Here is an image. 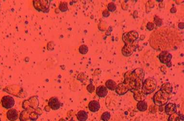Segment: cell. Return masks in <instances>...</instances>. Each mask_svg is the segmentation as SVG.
<instances>
[{
  "mask_svg": "<svg viewBox=\"0 0 184 121\" xmlns=\"http://www.w3.org/2000/svg\"><path fill=\"white\" fill-rule=\"evenodd\" d=\"M145 76L143 69L137 68L132 71H127L124 75V81L117 85L115 92L119 95H124L130 91L134 94V98L137 101L145 100V96L141 91Z\"/></svg>",
  "mask_w": 184,
  "mask_h": 121,
  "instance_id": "obj_1",
  "label": "cell"
},
{
  "mask_svg": "<svg viewBox=\"0 0 184 121\" xmlns=\"http://www.w3.org/2000/svg\"><path fill=\"white\" fill-rule=\"evenodd\" d=\"M138 33L132 30L123 34L122 40L125 43L123 47L122 52L125 57H129L136 51L138 46Z\"/></svg>",
  "mask_w": 184,
  "mask_h": 121,
  "instance_id": "obj_2",
  "label": "cell"
},
{
  "mask_svg": "<svg viewBox=\"0 0 184 121\" xmlns=\"http://www.w3.org/2000/svg\"><path fill=\"white\" fill-rule=\"evenodd\" d=\"M171 93L161 89L156 92L153 97V101L158 106H162L167 103L170 100Z\"/></svg>",
  "mask_w": 184,
  "mask_h": 121,
  "instance_id": "obj_3",
  "label": "cell"
},
{
  "mask_svg": "<svg viewBox=\"0 0 184 121\" xmlns=\"http://www.w3.org/2000/svg\"><path fill=\"white\" fill-rule=\"evenodd\" d=\"M157 86V81L154 78H149L143 82L141 91L145 96L153 92Z\"/></svg>",
  "mask_w": 184,
  "mask_h": 121,
  "instance_id": "obj_4",
  "label": "cell"
},
{
  "mask_svg": "<svg viewBox=\"0 0 184 121\" xmlns=\"http://www.w3.org/2000/svg\"><path fill=\"white\" fill-rule=\"evenodd\" d=\"M1 102L3 107L6 109H11L14 106L15 103L14 98L10 96H5L3 97Z\"/></svg>",
  "mask_w": 184,
  "mask_h": 121,
  "instance_id": "obj_5",
  "label": "cell"
},
{
  "mask_svg": "<svg viewBox=\"0 0 184 121\" xmlns=\"http://www.w3.org/2000/svg\"><path fill=\"white\" fill-rule=\"evenodd\" d=\"M172 57V55L168 51H163L160 53L158 57L161 62L163 64L167 65L171 62Z\"/></svg>",
  "mask_w": 184,
  "mask_h": 121,
  "instance_id": "obj_6",
  "label": "cell"
},
{
  "mask_svg": "<svg viewBox=\"0 0 184 121\" xmlns=\"http://www.w3.org/2000/svg\"><path fill=\"white\" fill-rule=\"evenodd\" d=\"M48 105L49 107L53 110H58L61 106V103L56 97H52L49 100Z\"/></svg>",
  "mask_w": 184,
  "mask_h": 121,
  "instance_id": "obj_7",
  "label": "cell"
},
{
  "mask_svg": "<svg viewBox=\"0 0 184 121\" xmlns=\"http://www.w3.org/2000/svg\"><path fill=\"white\" fill-rule=\"evenodd\" d=\"M164 110L165 113L168 115H170L177 112V106L176 104L174 103H169L165 105Z\"/></svg>",
  "mask_w": 184,
  "mask_h": 121,
  "instance_id": "obj_8",
  "label": "cell"
},
{
  "mask_svg": "<svg viewBox=\"0 0 184 121\" xmlns=\"http://www.w3.org/2000/svg\"><path fill=\"white\" fill-rule=\"evenodd\" d=\"M18 114L17 111L14 109H10L7 112L6 117L9 121H16L18 118Z\"/></svg>",
  "mask_w": 184,
  "mask_h": 121,
  "instance_id": "obj_9",
  "label": "cell"
},
{
  "mask_svg": "<svg viewBox=\"0 0 184 121\" xmlns=\"http://www.w3.org/2000/svg\"><path fill=\"white\" fill-rule=\"evenodd\" d=\"M88 107L89 110L93 113H96L100 110V103L97 100H92L89 104Z\"/></svg>",
  "mask_w": 184,
  "mask_h": 121,
  "instance_id": "obj_10",
  "label": "cell"
},
{
  "mask_svg": "<svg viewBox=\"0 0 184 121\" xmlns=\"http://www.w3.org/2000/svg\"><path fill=\"white\" fill-rule=\"evenodd\" d=\"M96 94L100 98H104L108 94V90L104 86H100L96 89Z\"/></svg>",
  "mask_w": 184,
  "mask_h": 121,
  "instance_id": "obj_11",
  "label": "cell"
},
{
  "mask_svg": "<svg viewBox=\"0 0 184 121\" xmlns=\"http://www.w3.org/2000/svg\"><path fill=\"white\" fill-rule=\"evenodd\" d=\"M168 121H184V115L180 113L176 112L169 116Z\"/></svg>",
  "mask_w": 184,
  "mask_h": 121,
  "instance_id": "obj_12",
  "label": "cell"
},
{
  "mask_svg": "<svg viewBox=\"0 0 184 121\" xmlns=\"http://www.w3.org/2000/svg\"><path fill=\"white\" fill-rule=\"evenodd\" d=\"M76 117L79 121H86L88 118V114L85 110H80L77 113Z\"/></svg>",
  "mask_w": 184,
  "mask_h": 121,
  "instance_id": "obj_13",
  "label": "cell"
},
{
  "mask_svg": "<svg viewBox=\"0 0 184 121\" xmlns=\"http://www.w3.org/2000/svg\"><path fill=\"white\" fill-rule=\"evenodd\" d=\"M105 86L107 89L112 91H114L117 88V85L115 81L112 79H109L106 82Z\"/></svg>",
  "mask_w": 184,
  "mask_h": 121,
  "instance_id": "obj_14",
  "label": "cell"
},
{
  "mask_svg": "<svg viewBox=\"0 0 184 121\" xmlns=\"http://www.w3.org/2000/svg\"><path fill=\"white\" fill-rule=\"evenodd\" d=\"M137 109L140 112H145L147 110L148 104L147 102L145 100L138 101L137 105Z\"/></svg>",
  "mask_w": 184,
  "mask_h": 121,
  "instance_id": "obj_15",
  "label": "cell"
},
{
  "mask_svg": "<svg viewBox=\"0 0 184 121\" xmlns=\"http://www.w3.org/2000/svg\"><path fill=\"white\" fill-rule=\"evenodd\" d=\"M160 89L171 93L173 91V86L170 83H166L162 84Z\"/></svg>",
  "mask_w": 184,
  "mask_h": 121,
  "instance_id": "obj_16",
  "label": "cell"
},
{
  "mask_svg": "<svg viewBox=\"0 0 184 121\" xmlns=\"http://www.w3.org/2000/svg\"><path fill=\"white\" fill-rule=\"evenodd\" d=\"M111 118V114L108 112H105L101 116V119L103 121H108Z\"/></svg>",
  "mask_w": 184,
  "mask_h": 121,
  "instance_id": "obj_17",
  "label": "cell"
},
{
  "mask_svg": "<svg viewBox=\"0 0 184 121\" xmlns=\"http://www.w3.org/2000/svg\"><path fill=\"white\" fill-rule=\"evenodd\" d=\"M89 51V48L86 45H82L80 46L79 49V52L82 54H87Z\"/></svg>",
  "mask_w": 184,
  "mask_h": 121,
  "instance_id": "obj_18",
  "label": "cell"
},
{
  "mask_svg": "<svg viewBox=\"0 0 184 121\" xmlns=\"http://www.w3.org/2000/svg\"><path fill=\"white\" fill-rule=\"evenodd\" d=\"M108 11L111 12H114L117 9V6L114 3H110L107 6Z\"/></svg>",
  "mask_w": 184,
  "mask_h": 121,
  "instance_id": "obj_19",
  "label": "cell"
},
{
  "mask_svg": "<svg viewBox=\"0 0 184 121\" xmlns=\"http://www.w3.org/2000/svg\"><path fill=\"white\" fill-rule=\"evenodd\" d=\"M154 21L155 24L158 27H160L162 25V20L160 19L158 16H155L154 18Z\"/></svg>",
  "mask_w": 184,
  "mask_h": 121,
  "instance_id": "obj_20",
  "label": "cell"
},
{
  "mask_svg": "<svg viewBox=\"0 0 184 121\" xmlns=\"http://www.w3.org/2000/svg\"><path fill=\"white\" fill-rule=\"evenodd\" d=\"M59 9L62 12H65L67 11L68 9L67 4L65 2H62L61 3L59 6Z\"/></svg>",
  "mask_w": 184,
  "mask_h": 121,
  "instance_id": "obj_21",
  "label": "cell"
},
{
  "mask_svg": "<svg viewBox=\"0 0 184 121\" xmlns=\"http://www.w3.org/2000/svg\"><path fill=\"white\" fill-rule=\"evenodd\" d=\"M87 89L89 93H92L95 90V86L92 84H90L87 86Z\"/></svg>",
  "mask_w": 184,
  "mask_h": 121,
  "instance_id": "obj_22",
  "label": "cell"
},
{
  "mask_svg": "<svg viewBox=\"0 0 184 121\" xmlns=\"http://www.w3.org/2000/svg\"><path fill=\"white\" fill-rule=\"evenodd\" d=\"M146 27L148 30H149V31H151V30H152L154 29V23H151V22H149L147 24Z\"/></svg>",
  "mask_w": 184,
  "mask_h": 121,
  "instance_id": "obj_23",
  "label": "cell"
},
{
  "mask_svg": "<svg viewBox=\"0 0 184 121\" xmlns=\"http://www.w3.org/2000/svg\"><path fill=\"white\" fill-rule=\"evenodd\" d=\"M110 13L108 10H105L103 11V15L104 17H108L110 16Z\"/></svg>",
  "mask_w": 184,
  "mask_h": 121,
  "instance_id": "obj_24",
  "label": "cell"
},
{
  "mask_svg": "<svg viewBox=\"0 0 184 121\" xmlns=\"http://www.w3.org/2000/svg\"><path fill=\"white\" fill-rule=\"evenodd\" d=\"M170 11L172 13H176V7H173V8L171 9Z\"/></svg>",
  "mask_w": 184,
  "mask_h": 121,
  "instance_id": "obj_25",
  "label": "cell"
},
{
  "mask_svg": "<svg viewBox=\"0 0 184 121\" xmlns=\"http://www.w3.org/2000/svg\"><path fill=\"white\" fill-rule=\"evenodd\" d=\"M178 27L179 28H181V29H182V30H183V29L184 28V24H182V25H181V24H180V23L179 24Z\"/></svg>",
  "mask_w": 184,
  "mask_h": 121,
  "instance_id": "obj_26",
  "label": "cell"
},
{
  "mask_svg": "<svg viewBox=\"0 0 184 121\" xmlns=\"http://www.w3.org/2000/svg\"><path fill=\"white\" fill-rule=\"evenodd\" d=\"M59 121H65V119H60V120Z\"/></svg>",
  "mask_w": 184,
  "mask_h": 121,
  "instance_id": "obj_27",
  "label": "cell"
},
{
  "mask_svg": "<svg viewBox=\"0 0 184 121\" xmlns=\"http://www.w3.org/2000/svg\"><path fill=\"white\" fill-rule=\"evenodd\" d=\"M75 121V120H74L73 118H71L70 119V121Z\"/></svg>",
  "mask_w": 184,
  "mask_h": 121,
  "instance_id": "obj_28",
  "label": "cell"
},
{
  "mask_svg": "<svg viewBox=\"0 0 184 121\" xmlns=\"http://www.w3.org/2000/svg\"><path fill=\"white\" fill-rule=\"evenodd\" d=\"M0 121H1V120H0Z\"/></svg>",
  "mask_w": 184,
  "mask_h": 121,
  "instance_id": "obj_29",
  "label": "cell"
}]
</instances>
